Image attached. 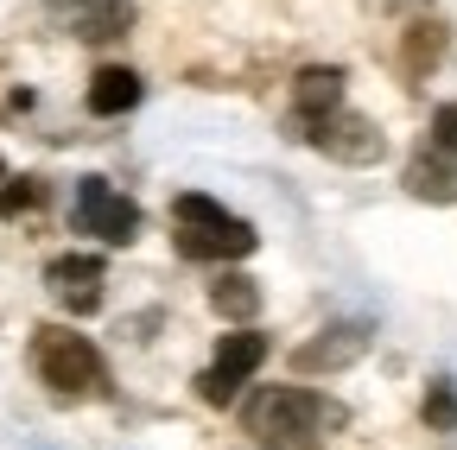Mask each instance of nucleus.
<instances>
[{
    "mask_svg": "<svg viewBox=\"0 0 457 450\" xmlns=\"http://www.w3.org/2000/svg\"><path fill=\"white\" fill-rule=\"evenodd\" d=\"M350 425V413H343V400H324V393L312 387H261L248 400V431L254 438H273V444H324L330 431Z\"/></svg>",
    "mask_w": 457,
    "mask_h": 450,
    "instance_id": "nucleus-1",
    "label": "nucleus"
},
{
    "mask_svg": "<svg viewBox=\"0 0 457 450\" xmlns=\"http://www.w3.org/2000/svg\"><path fill=\"white\" fill-rule=\"evenodd\" d=\"M32 368H38V380L57 393V400H89V393L108 387V368H102L96 343L77 336V330H64V323L32 330Z\"/></svg>",
    "mask_w": 457,
    "mask_h": 450,
    "instance_id": "nucleus-2",
    "label": "nucleus"
},
{
    "mask_svg": "<svg viewBox=\"0 0 457 450\" xmlns=\"http://www.w3.org/2000/svg\"><path fill=\"white\" fill-rule=\"evenodd\" d=\"M293 140H312L324 159H337V165H375L381 152H387V140H381V127L369 121V115H356V108H330V115H293Z\"/></svg>",
    "mask_w": 457,
    "mask_h": 450,
    "instance_id": "nucleus-3",
    "label": "nucleus"
},
{
    "mask_svg": "<svg viewBox=\"0 0 457 450\" xmlns=\"http://www.w3.org/2000/svg\"><path fill=\"white\" fill-rule=\"evenodd\" d=\"M71 222H77L83 235L108 241V248H128V241L140 235V203L121 197L108 178H83V184H77V203H71Z\"/></svg>",
    "mask_w": 457,
    "mask_h": 450,
    "instance_id": "nucleus-4",
    "label": "nucleus"
},
{
    "mask_svg": "<svg viewBox=\"0 0 457 450\" xmlns=\"http://www.w3.org/2000/svg\"><path fill=\"white\" fill-rule=\"evenodd\" d=\"M45 286H51V299L64 305L71 317H89V311H102L108 266H102L96 254H57V260L45 266Z\"/></svg>",
    "mask_w": 457,
    "mask_h": 450,
    "instance_id": "nucleus-5",
    "label": "nucleus"
},
{
    "mask_svg": "<svg viewBox=\"0 0 457 450\" xmlns=\"http://www.w3.org/2000/svg\"><path fill=\"white\" fill-rule=\"evenodd\" d=\"M369 336H375V330L356 323V317H350V323H330V330L312 336V343L293 349V368H299V374H337V368H350V362L369 356Z\"/></svg>",
    "mask_w": 457,
    "mask_h": 450,
    "instance_id": "nucleus-6",
    "label": "nucleus"
},
{
    "mask_svg": "<svg viewBox=\"0 0 457 450\" xmlns=\"http://www.w3.org/2000/svg\"><path fill=\"white\" fill-rule=\"evenodd\" d=\"M254 248H261V235H254V222H242V216L216 222V229H179V254L185 260H242Z\"/></svg>",
    "mask_w": 457,
    "mask_h": 450,
    "instance_id": "nucleus-7",
    "label": "nucleus"
},
{
    "mask_svg": "<svg viewBox=\"0 0 457 450\" xmlns=\"http://www.w3.org/2000/svg\"><path fill=\"white\" fill-rule=\"evenodd\" d=\"M57 7L71 13V32L102 45V38H121L134 26V0H57Z\"/></svg>",
    "mask_w": 457,
    "mask_h": 450,
    "instance_id": "nucleus-8",
    "label": "nucleus"
},
{
    "mask_svg": "<svg viewBox=\"0 0 457 450\" xmlns=\"http://www.w3.org/2000/svg\"><path fill=\"white\" fill-rule=\"evenodd\" d=\"M400 184H407V197H420V203H457V159L413 152L407 172H400Z\"/></svg>",
    "mask_w": 457,
    "mask_h": 450,
    "instance_id": "nucleus-9",
    "label": "nucleus"
},
{
    "mask_svg": "<svg viewBox=\"0 0 457 450\" xmlns=\"http://www.w3.org/2000/svg\"><path fill=\"white\" fill-rule=\"evenodd\" d=\"M134 102H140V77H134L128 64H102V70L89 77V115L114 121V115H128Z\"/></svg>",
    "mask_w": 457,
    "mask_h": 450,
    "instance_id": "nucleus-10",
    "label": "nucleus"
},
{
    "mask_svg": "<svg viewBox=\"0 0 457 450\" xmlns=\"http://www.w3.org/2000/svg\"><path fill=\"white\" fill-rule=\"evenodd\" d=\"M293 108L312 121V115H330V108H343V70L337 64H305L299 83H293Z\"/></svg>",
    "mask_w": 457,
    "mask_h": 450,
    "instance_id": "nucleus-11",
    "label": "nucleus"
},
{
    "mask_svg": "<svg viewBox=\"0 0 457 450\" xmlns=\"http://www.w3.org/2000/svg\"><path fill=\"white\" fill-rule=\"evenodd\" d=\"M210 305H216V317H228V323H248L254 311H261V286L248 273H222L216 286H210Z\"/></svg>",
    "mask_w": 457,
    "mask_h": 450,
    "instance_id": "nucleus-12",
    "label": "nucleus"
},
{
    "mask_svg": "<svg viewBox=\"0 0 457 450\" xmlns=\"http://www.w3.org/2000/svg\"><path fill=\"white\" fill-rule=\"evenodd\" d=\"M267 362V336H254V330H236V336H222V343H216V362L210 368H222V374H254Z\"/></svg>",
    "mask_w": 457,
    "mask_h": 450,
    "instance_id": "nucleus-13",
    "label": "nucleus"
},
{
    "mask_svg": "<svg viewBox=\"0 0 457 450\" xmlns=\"http://www.w3.org/2000/svg\"><path fill=\"white\" fill-rule=\"evenodd\" d=\"M400 58H407L413 77L432 70V64L445 58V26H438V20H413V26H407V45H400Z\"/></svg>",
    "mask_w": 457,
    "mask_h": 450,
    "instance_id": "nucleus-14",
    "label": "nucleus"
},
{
    "mask_svg": "<svg viewBox=\"0 0 457 450\" xmlns=\"http://www.w3.org/2000/svg\"><path fill=\"white\" fill-rule=\"evenodd\" d=\"M171 216H179V229H216V222H228V209L204 191H185L179 203H171Z\"/></svg>",
    "mask_w": 457,
    "mask_h": 450,
    "instance_id": "nucleus-15",
    "label": "nucleus"
},
{
    "mask_svg": "<svg viewBox=\"0 0 457 450\" xmlns=\"http://www.w3.org/2000/svg\"><path fill=\"white\" fill-rule=\"evenodd\" d=\"M45 203V178H0V222H13Z\"/></svg>",
    "mask_w": 457,
    "mask_h": 450,
    "instance_id": "nucleus-16",
    "label": "nucleus"
},
{
    "mask_svg": "<svg viewBox=\"0 0 457 450\" xmlns=\"http://www.w3.org/2000/svg\"><path fill=\"white\" fill-rule=\"evenodd\" d=\"M420 413H426V425H432V431H457V387H451L445 374L426 387V406H420Z\"/></svg>",
    "mask_w": 457,
    "mask_h": 450,
    "instance_id": "nucleus-17",
    "label": "nucleus"
},
{
    "mask_svg": "<svg viewBox=\"0 0 457 450\" xmlns=\"http://www.w3.org/2000/svg\"><path fill=\"white\" fill-rule=\"evenodd\" d=\"M236 393H242V374H222V368L197 374V400L204 406H236Z\"/></svg>",
    "mask_w": 457,
    "mask_h": 450,
    "instance_id": "nucleus-18",
    "label": "nucleus"
},
{
    "mask_svg": "<svg viewBox=\"0 0 457 450\" xmlns=\"http://www.w3.org/2000/svg\"><path fill=\"white\" fill-rule=\"evenodd\" d=\"M432 152L457 159V102H445L438 115H432Z\"/></svg>",
    "mask_w": 457,
    "mask_h": 450,
    "instance_id": "nucleus-19",
    "label": "nucleus"
},
{
    "mask_svg": "<svg viewBox=\"0 0 457 450\" xmlns=\"http://www.w3.org/2000/svg\"><path fill=\"white\" fill-rule=\"evenodd\" d=\"M0 178H7V159H0Z\"/></svg>",
    "mask_w": 457,
    "mask_h": 450,
    "instance_id": "nucleus-20",
    "label": "nucleus"
}]
</instances>
